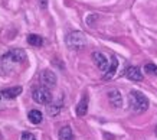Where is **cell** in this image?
<instances>
[{
  "mask_svg": "<svg viewBox=\"0 0 157 140\" xmlns=\"http://www.w3.org/2000/svg\"><path fill=\"white\" fill-rule=\"evenodd\" d=\"M97 19H98V15H90L86 18V23L90 25V26H92V23H94Z\"/></svg>",
  "mask_w": 157,
  "mask_h": 140,
  "instance_id": "cell-18",
  "label": "cell"
},
{
  "mask_svg": "<svg viewBox=\"0 0 157 140\" xmlns=\"http://www.w3.org/2000/svg\"><path fill=\"white\" fill-rule=\"evenodd\" d=\"M127 78L131 81H141L143 80V72L138 67H130L127 69Z\"/></svg>",
  "mask_w": 157,
  "mask_h": 140,
  "instance_id": "cell-10",
  "label": "cell"
},
{
  "mask_svg": "<svg viewBox=\"0 0 157 140\" xmlns=\"http://www.w3.org/2000/svg\"><path fill=\"white\" fill-rule=\"evenodd\" d=\"M128 100H130V106L136 113L141 114L144 111H147L148 106H150V101L148 98L144 95L143 92L140 91H131L128 94Z\"/></svg>",
  "mask_w": 157,
  "mask_h": 140,
  "instance_id": "cell-2",
  "label": "cell"
},
{
  "mask_svg": "<svg viewBox=\"0 0 157 140\" xmlns=\"http://www.w3.org/2000/svg\"><path fill=\"white\" fill-rule=\"evenodd\" d=\"M28 44L32 45V46H42L43 45V38L42 36H39V35H35V33H30L28 36Z\"/></svg>",
  "mask_w": 157,
  "mask_h": 140,
  "instance_id": "cell-15",
  "label": "cell"
},
{
  "mask_svg": "<svg viewBox=\"0 0 157 140\" xmlns=\"http://www.w3.org/2000/svg\"><path fill=\"white\" fill-rule=\"evenodd\" d=\"M117 68H118V59L113 56V58L109 59V65H108V69L104 72V80H111V78L115 75V71H117Z\"/></svg>",
  "mask_w": 157,
  "mask_h": 140,
  "instance_id": "cell-9",
  "label": "cell"
},
{
  "mask_svg": "<svg viewBox=\"0 0 157 140\" xmlns=\"http://www.w3.org/2000/svg\"><path fill=\"white\" fill-rule=\"evenodd\" d=\"M22 140H36V137H35V134H32V133L25 131V133H22Z\"/></svg>",
  "mask_w": 157,
  "mask_h": 140,
  "instance_id": "cell-17",
  "label": "cell"
},
{
  "mask_svg": "<svg viewBox=\"0 0 157 140\" xmlns=\"http://www.w3.org/2000/svg\"><path fill=\"white\" fill-rule=\"evenodd\" d=\"M92 59H94V64L97 65V68L100 69L101 72H105L107 69H108V59H107V56H105L102 52H98V51H95V52H92Z\"/></svg>",
  "mask_w": 157,
  "mask_h": 140,
  "instance_id": "cell-6",
  "label": "cell"
},
{
  "mask_svg": "<svg viewBox=\"0 0 157 140\" xmlns=\"http://www.w3.org/2000/svg\"><path fill=\"white\" fill-rule=\"evenodd\" d=\"M108 100H109V103L114 107H117V108H120V107L123 106V97H121V92H120L118 90H109Z\"/></svg>",
  "mask_w": 157,
  "mask_h": 140,
  "instance_id": "cell-8",
  "label": "cell"
},
{
  "mask_svg": "<svg viewBox=\"0 0 157 140\" xmlns=\"http://www.w3.org/2000/svg\"><path fill=\"white\" fill-rule=\"evenodd\" d=\"M65 44L72 51H79V49L86 46V36L79 30H74V32H69L67 35Z\"/></svg>",
  "mask_w": 157,
  "mask_h": 140,
  "instance_id": "cell-3",
  "label": "cell"
},
{
  "mask_svg": "<svg viewBox=\"0 0 157 140\" xmlns=\"http://www.w3.org/2000/svg\"><path fill=\"white\" fill-rule=\"evenodd\" d=\"M0 140H2V134H0Z\"/></svg>",
  "mask_w": 157,
  "mask_h": 140,
  "instance_id": "cell-21",
  "label": "cell"
},
{
  "mask_svg": "<svg viewBox=\"0 0 157 140\" xmlns=\"http://www.w3.org/2000/svg\"><path fill=\"white\" fill-rule=\"evenodd\" d=\"M26 58H28V56H26V52H25L23 49L13 48V49H10V51H7V52L2 56L0 64H2V67L5 68L6 71H10L14 65L25 62Z\"/></svg>",
  "mask_w": 157,
  "mask_h": 140,
  "instance_id": "cell-1",
  "label": "cell"
},
{
  "mask_svg": "<svg viewBox=\"0 0 157 140\" xmlns=\"http://www.w3.org/2000/svg\"><path fill=\"white\" fill-rule=\"evenodd\" d=\"M58 137L59 140H74V133H72V129L69 126H63L59 133H58Z\"/></svg>",
  "mask_w": 157,
  "mask_h": 140,
  "instance_id": "cell-13",
  "label": "cell"
},
{
  "mask_svg": "<svg viewBox=\"0 0 157 140\" xmlns=\"http://www.w3.org/2000/svg\"><path fill=\"white\" fill-rule=\"evenodd\" d=\"M0 94L5 97V98H9V100H12V98H16L17 95H20V94H22V87L6 88V90H2V92H0Z\"/></svg>",
  "mask_w": 157,
  "mask_h": 140,
  "instance_id": "cell-11",
  "label": "cell"
},
{
  "mask_svg": "<svg viewBox=\"0 0 157 140\" xmlns=\"http://www.w3.org/2000/svg\"><path fill=\"white\" fill-rule=\"evenodd\" d=\"M42 7H43V9L46 7V0H42Z\"/></svg>",
  "mask_w": 157,
  "mask_h": 140,
  "instance_id": "cell-19",
  "label": "cell"
},
{
  "mask_svg": "<svg viewBox=\"0 0 157 140\" xmlns=\"http://www.w3.org/2000/svg\"><path fill=\"white\" fill-rule=\"evenodd\" d=\"M39 81H40V85H42V87L51 90V88H53L56 85V75H55V72L51 71V69H45V71L40 72Z\"/></svg>",
  "mask_w": 157,
  "mask_h": 140,
  "instance_id": "cell-5",
  "label": "cell"
},
{
  "mask_svg": "<svg viewBox=\"0 0 157 140\" xmlns=\"http://www.w3.org/2000/svg\"><path fill=\"white\" fill-rule=\"evenodd\" d=\"M62 107H63V100H62V98L55 100V101L52 100L51 103H48V104H46V111H48L49 116L55 117V116H58V114L61 113Z\"/></svg>",
  "mask_w": 157,
  "mask_h": 140,
  "instance_id": "cell-7",
  "label": "cell"
},
{
  "mask_svg": "<svg viewBox=\"0 0 157 140\" xmlns=\"http://www.w3.org/2000/svg\"><path fill=\"white\" fill-rule=\"evenodd\" d=\"M144 71L147 74H151V75H157V65H154V64H147V65L144 67Z\"/></svg>",
  "mask_w": 157,
  "mask_h": 140,
  "instance_id": "cell-16",
  "label": "cell"
},
{
  "mask_svg": "<svg viewBox=\"0 0 157 140\" xmlns=\"http://www.w3.org/2000/svg\"><path fill=\"white\" fill-rule=\"evenodd\" d=\"M28 119L32 124H39V123H42L43 116L39 110H30L29 111V114H28Z\"/></svg>",
  "mask_w": 157,
  "mask_h": 140,
  "instance_id": "cell-14",
  "label": "cell"
},
{
  "mask_svg": "<svg viewBox=\"0 0 157 140\" xmlns=\"http://www.w3.org/2000/svg\"><path fill=\"white\" fill-rule=\"evenodd\" d=\"M32 98L38 104H48V103L52 101V94H51V90L40 85V87H36L32 91Z\"/></svg>",
  "mask_w": 157,
  "mask_h": 140,
  "instance_id": "cell-4",
  "label": "cell"
},
{
  "mask_svg": "<svg viewBox=\"0 0 157 140\" xmlns=\"http://www.w3.org/2000/svg\"><path fill=\"white\" fill-rule=\"evenodd\" d=\"M154 133H156V136H157V126H156V130H154Z\"/></svg>",
  "mask_w": 157,
  "mask_h": 140,
  "instance_id": "cell-20",
  "label": "cell"
},
{
  "mask_svg": "<svg viewBox=\"0 0 157 140\" xmlns=\"http://www.w3.org/2000/svg\"><path fill=\"white\" fill-rule=\"evenodd\" d=\"M86 111H88V94L81 98V101L78 103V106H76V114L79 117H84L86 114Z\"/></svg>",
  "mask_w": 157,
  "mask_h": 140,
  "instance_id": "cell-12",
  "label": "cell"
}]
</instances>
